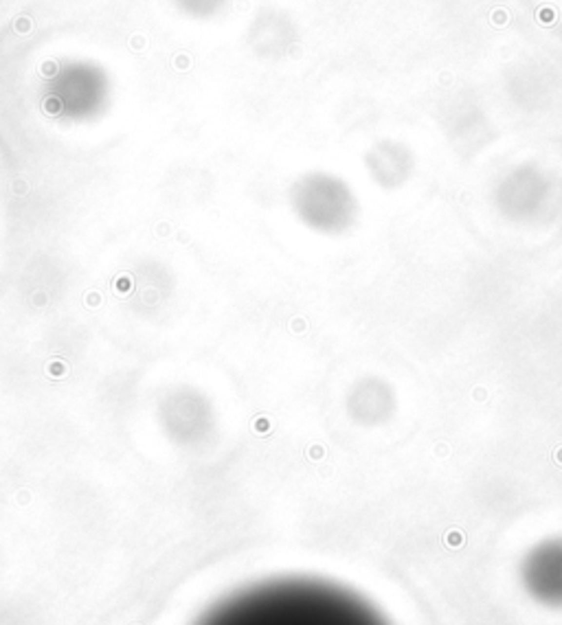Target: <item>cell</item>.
I'll return each mask as SVG.
<instances>
[{
	"instance_id": "obj_1",
	"label": "cell",
	"mask_w": 562,
	"mask_h": 625,
	"mask_svg": "<svg viewBox=\"0 0 562 625\" xmlns=\"http://www.w3.org/2000/svg\"><path fill=\"white\" fill-rule=\"evenodd\" d=\"M198 625H389L356 592L316 579H279L246 588Z\"/></svg>"
},
{
	"instance_id": "obj_3",
	"label": "cell",
	"mask_w": 562,
	"mask_h": 625,
	"mask_svg": "<svg viewBox=\"0 0 562 625\" xmlns=\"http://www.w3.org/2000/svg\"><path fill=\"white\" fill-rule=\"evenodd\" d=\"M521 575L536 601L562 606V537L538 542L523 559Z\"/></svg>"
},
{
	"instance_id": "obj_2",
	"label": "cell",
	"mask_w": 562,
	"mask_h": 625,
	"mask_svg": "<svg viewBox=\"0 0 562 625\" xmlns=\"http://www.w3.org/2000/svg\"><path fill=\"white\" fill-rule=\"evenodd\" d=\"M106 97V79L101 71L88 62H68L51 79V99L64 112L84 116L97 110Z\"/></svg>"
},
{
	"instance_id": "obj_6",
	"label": "cell",
	"mask_w": 562,
	"mask_h": 625,
	"mask_svg": "<svg viewBox=\"0 0 562 625\" xmlns=\"http://www.w3.org/2000/svg\"><path fill=\"white\" fill-rule=\"evenodd\" d=\"M492 20H494L496 27H503L505 20H507V14H505L503 9H499V11H494V14H492Z\"/></svg>"
},
{
	"instance_id": "obj_5",
	"label": "cell",
	"mask_w": 562,
	"mask_h": 625,
	"mask_svg": "<svg viewBox=\"0 0 562 625\" xmlns=\"http://www.w3.org/2000/svg\"><path fill=\"white\" fill-rule=\"evenodd\" d=\"M553 18H556V11L551 9V7H543V9L538 11V20L544 24V27H549V24L553 22Z\"/></svg>"
},
{
	"instance_id": "obj_4",
	"label": "cell",
	"mask_w": 562,
	"mask_h": 625,
	"mask_svg": "<svg viewBox=\"0 0 562 625\" xmlns=\"http://www.w3.org/2000/svg\"><path fill=\"white\" fill-rule=\"evenodd\" d=\"M185 14L195 16V18H209L222 9L226 0H176Z\"/></svg>"
}]
</instances>
